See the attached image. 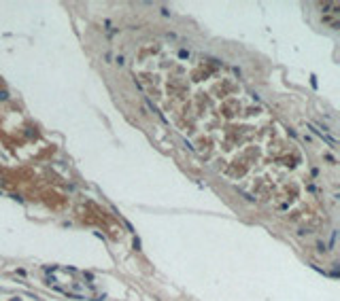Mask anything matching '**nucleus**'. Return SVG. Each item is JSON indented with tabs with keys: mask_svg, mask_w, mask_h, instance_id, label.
Here are the masks:
<instances>
[{
	"mask_svg": "<svg viewBox=\"0 0 340 301\" xmlns=\"http://www.w3.org/2000/svg\"><path fill=\"white\" fill-rule=\"evenodd\" d=\"M306 127H310V129H313V132L317 134L319 138H323V140H325V142H327V144H330L332 149H336V146H338V142H336V138H332V136H327V134H325V132H321V129H319V127H317V125H315V123H310V121H308V123H306Z\"/></svg>",
	"mask_w": 340,
	"mask_h": 301,
	"instance_id": "1",
	"label": "nucleus"
}]
</instances>
